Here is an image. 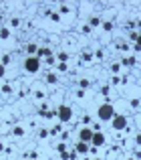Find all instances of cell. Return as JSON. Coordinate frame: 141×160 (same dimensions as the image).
I'll return each instance as SVG.
<instances>
[{
  "instance_id": "cell-4",
  "label": "cell",
  "mask_w": 141,
  "mask_h": 160,
  "mask_svg": "<svg viewBox=\"0 0 141 160\" xmlns=\"http://www.w3.org/2000/svg\"><path fill=\"white\" fill-rule=\"evenodd\" d=\"M111 126H113V130H117V132L125 130V128H127V118H125V116H115L111 120Z\"/></svg>"
},
{
  "instance_id": "cell-12",
  "label": "cell",
  "mask_w": 141,
  "mask_h": 160,
  "mask_svg": "<svg viewBox=\"0 0 141 160\" xmlns=\"http://www.w3.org/2000/svg\"><path fill=\"white\" fill-rule=\"evenodd\" d=\"M12 132L16 134V136H22V134H24V130H22V128H14V130H12Z\"/></svg>"
},
{
  "instance_id": "cell-17",
  "label": "cell",
  "mask_w": 141,
  "mask_h": 160,
  "mask_svg": "<svg viewBox=\"0 0 141 160\" xmlns=\"http://www.w3.org/2000/svg\"><path fill=\"white\" fill-rule=\"evenodd\" d=\"M2 77H4V65L0 63V79H2Z\"/></svg>"
},
{
  "instance_id": "cell-6",
  "label": "cell",
  "mask_w": 141,
  "mask_h": 160,
  "mask_svg": "<svg viewBox=\"0 0 141 160\" xmlns=\"http://www.w3.org/2000/svg\"><path fill=\"white\" fill-rule=\"evenodd\" d=\"M91 144H93V146H103V144H105V134L95 132V134H93V140H91Z\"/></svg>"
},
{
  "instance_id": "cell-9",
  "label": "cell",
  "mask_w": 141,
  "mask_h": 160,
  "mask_svg": "<svg viewBox=\"0 0 141 160\" xmlns=\"http://www.w3.org/2000/svg\"><path fill=\"white\" fill-rule=\"evenodd\" d=\"M38 55H40V57H49L51 51H49V49H38Z\"/></svg>"
},
{
  "instance_id": "cell-18",
  "label": "cell",
  "mask_w": 141,
  "mask_h": 160,
  "mask_svg": "<svg viewBox=\"0 0 141 160\" xmlns=\"http://www.w3.org/2000/svg\"><path fill=\"white\" fill-rule=\"evenodd\" d=\"M137 144H141V134H139V136H137Z\"/></svg>"
},
{
  "instance_id": "cell-11",
  "label": "cell",
  "mask_w": 141,
  "mask_h": 160,
  "mask_svg": "<svg viewBox=\"0 0 141 160\" xmlns=\"http://www.w3.org/2000/svg\"><path fill=\"white\" fill-rule=\"evenodd\" d=\"M8 63H10V55H4L2 57V65H8Z\"/></svg>"
},
{
  "instance_id": "cell-3",
  "label": "cell",
  "mask_w": 141,
  "mask_h": 160,
  "mask_svg": "<svg viewBox=\"0 0 141 160\" xmlns=\"http://www.w3.org/2000/svg\"><path fill=\"white\" fill-rule=\"evenodd\" d=\"M56 118L60 120V122H69L71 118H73V109L69 106H60L58 109H56Z\"/></svg>"
},
{
  "instance_id": "cell-19",
  "label": "cell",
  "mask_w": 141,
  "mask_h": 160,
  "mask_svg": "<svg viewBox=\"0 0 141 160\" xmlns=\"http://www.w3.org/2000/svg\"><path fill=\"white\" fill-rule=\"evenodd\" d=\"M129 160H133V158H129Z\"/></svg>"
},
{
  "instance_id": "cell-7",
  "label": "cell",
  "mask_w": 141,
  "mask_h": 160,
  "mask_svg": "<svg viewBox=\"0 0 141 160\" xmlns=\"http://www.w3.org/2000/svg\"><path fill=\"white\" fill-rule=\"evenodd\" d=\"M87 150H89V146H87V144H85V142H81V144H77V152H87Z\"/></svg>"
},
{
  "instance_id": "cell-16",
  "label": "cell",
  "mask_w": 141,
  "mask_h": 160,
  "mask_svg": "<svg viewBox=\"0 0 141 160\" xmlns=\"http://www.w3.org/2000/svg\"><path fill=\"white\" fill-rule=\"evenodd\" d=\"M58 69L60 71H67V63H58Z\"/></svg>"
},
{
  "instance_id": "cell-8",
  "label": "cell",
  "mask_w": 141,
  "mask_h": 160,
  "mask_svg": "<svg viewBox=\"0 0 141 160\" xmlns=\"http://www.w3.org/2000/svg\"><path fill=\"white\" fill-rule=\"evenodd\" d=\"M26 51H28V53H34V51H36V45H34V43H28V45H26Z\"/></svg>"
},
{
  "instance_id": "cell-10",
  "label": "cell",
  "mask_w": 141,
  "mask_h": 160,
  "mask_svg": "<svg viewBox=\"0 0 141 160\" xmlns=\"http://www.w3.org/2000/svg\"><path fill=\"white\" fill-rule=\"evenodd\" d=\"M8 35H10V32H8V30H6V28H0V37H2V39H6V37H8Z\"/></svg>"
},
{
  "instance_id": "cell-1",
  "label": "cell",
  "mask_w": 141,
  "mask_h": 160,
  "mask_svg": "<svg viewBox=\"0 0 141 160\" xmlns=\"http://www.w3.org/2000/svg\"><path fill=\"white\" fill-rule=\"evenodd\" d=\"M97 116H99L101 122H109V120L115 118V109H113L111 104H101L99 109H97Z\"/></svg>"
},
{
  "instance_id": "cell-15",
  "label": "cell",
  "mask_w": 141,
  "mask_h": 160,
  "mask_svg": "<svg viewBox=\"0 0 141 160\" xmlns=\"http://www.w3.org/2000/svg\"><path fill=\"white\" fill-rule=\"evenodd\" d=\"M135 49H137V51H141V35L137 37V45H135Z\"/></svg>"
},
{
  "instance_id": "cell-14",
  "label": "cell",
  "mask_w": 141,
  "mask_h": 160,
  "mask_svg": "<svg viewBox=\"0 0 141 160\" xmlns=\"http://www.w3.org/2000/svg\"><path fill=\"white\" fill-rule=\"evenodd\" d=\"M133 63H135V59H133V57H129V59H125V65H133Z\"/></svg>"
},
{
  "instance_id": "cell-2",
  "label": "cell",
  "mask_w": 141,
  "mask_h": 160,
  "mask_svg": "<svg viewBox=\"0 0 141 160\" xmlns=\"http://www.w3.org/2000/svg\"><path fill=\"white\" fill-rule=\"evenodd\" d=\"M24 69L28 73H36L40 69V59L38 57H26L24 59Z\"/></svg>"
},
{
  "instance_id": "cell-13",
  "label": "cell",
  "mask_w": 141,
  "mask_h": 160,
  "mask_svg": "<svg viewBox=\"0 0 141 160\" xmlns=\"http://www.w3.org/2000/svg\"><path fill=\"white\" fill-rule=\"evenodd\" d=\"M46 81H49V83H56V75H49Z\"/></svg>"
},
{
  "instance_id": "cell-5",
  "label": "cell",
  "mask_w": 141,
  "mask_h": 160,
  "mask_svg": "<svg viewBox=\"0 0 141 160\" xmlns=\"http://www.w3.org/2000/svg\"><path fill=\"white\" fill-rule=\"evenodd\" d=\"M93 128H81V132H79V138H81V142L85 144H89L91 140H93Z\"/></svg>"
}]
</instances>
